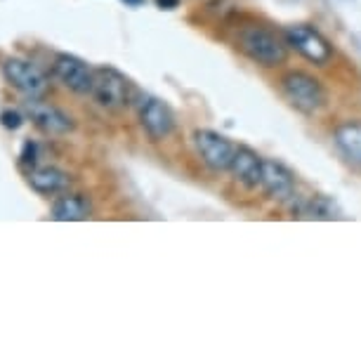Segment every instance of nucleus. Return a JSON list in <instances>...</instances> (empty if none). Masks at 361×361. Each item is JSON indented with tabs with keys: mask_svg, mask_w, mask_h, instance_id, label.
Instances as JSON below:
<instances>
[{
	"mask_svg": "<svg viewBox=\"0 0 361 361\" xmlns=\"http://www.w3.org/2000/svg\"><path fill=\"white\" fill-rule=\"evenodd\" d=\"M90 97L102 109L118 111V109L130 106L137 99V90L126 73H121L114 66H99V69H94V85Z\"/></svg>",
	"mask_w": 361,
	"mask_h": 361,
	"instance_id": "nucleus-2",
	"label": "nucleus"
},
{
	"mask_svg": "<svg viewBox=\"0 0 361 361\" xmlns=\"http://www.w3.org/2000/svg\"><path fill=\"white\" fill-rule=\"evenodd\" d=\"M24 121H26V114L24 111H19V109H3L0 111V126L5 128V130H19V128L24 126Z\"/></svg>",
	"mask_w": 361,
	"mask_h": 361,
	"instance_id": "nucleus-17",
	"label": "nucleus"
},
{
	"mask_svg": "<svg viewBox=\"0 0 361 361\" xmlns=\"http://www.w3.org/2000/svg\"><path fill=\"white\" fill-rule=\"evenodd\" d=\"M22 111L40 133L52 135V137L69 135L76 128V121H73L71 114H66L64 109L45 102L43 97H26L22 102Z\"/></svg>",
	"mask_w": 361,
	"mask_h": 361,
	"instance_id": "nucleus-5",
	"label": "nucleus"
},
{
	"mask_svg": "<svg viewBox=\"0 0 361 361\" xmlns=\"http://www.w3.org/2000/svg\"><path fill=\"white\" fill-rule=\"evenodd\" d=\"M336 147L345 154V159H350L352 163L361 166V123L352 121V123H343L336 128L333 133Z\"/></svg>",
	"mask_w": 361,
	"mask_h": 361,
	"instance_id": "nucleus-14",
	"label": "nucleus"
},
{
	"mask_svg": "<svg viewBox=\"0 0 361 361\" xmlns=\"http://www.w3.org/2000/svg\"><path fill=\"white\" fill-rule=\"evenodd\" d=\"M283 38L288 47H293L298 54H302L305 59H310V62H314L319 66L329 64V59L333 57V45L324 38L322 31H317L310 24L286 26Z\"/></svg>",
	"mask_w": 361,
	"mask_h": 361,
	"instance_id": "nucleus-8",
	"label": "nucleus"
},
{
	"mask_svg": "<svg viewBox=\"0 0 361 361\" xmlns=\"http://www.w3.org/2000/svg\"><path fill=\"white\" fill-rule=\"evenodd\" d=\"M123 3L128 5V8H142V5H145L147 0H123Z\"/></svg>",
	"mask_w": 361,
	"mask_h": 361,
	"instance_id": "nucleus-19",
	"label": "nucleus"
},
{
	"mask_svg": "<svg viewBox=\"0 0 361 361\" xmlns=\"http://www.w3.org/2000/svg\"><path fill=\"white\" fill-rule=\"evenodd\" d=\"M52 78L62 83L66 90L76 94H92L94 85V69L85 59L69 52H59L52 59Z\"/></svg>",
	"mask_w": 361,
	"mask_h": 361,
	"instance_id": "nucleus-6",
	"label": "nucleus"
},
{
	"mask_svg": "<svg viewBox=\"0 0 361 361\" xmlns=\"http://www.w3.org/2000/svg\"><path fill=\"white\" fill-rule=\"evenodd\" d=\"M5 83L15 87L17 92H22L24 97H45L50 90V78L45 76V71L36 66L29 59L22 57H8L0 64Z\"/></svg>",
	"mask_w": 361,
	"mask_h": 361,
	"instance_id": "nucleus-4",
	"label": "nucleus"
},
{
	"mask_svg": "<svg viewBox=\"0 0 361 361\" xmlns=\"http://www.w3.org/2000/svg\"><path fill=\"white\" fill-rule=\"evenodd\" d=\"M281 94L286 102L305 116H314L326 106V90L322 80L305 71H288L281 78Z\"/></svg>",
	"mask_w": 361,
	"mask_h": 361,
	"instance_id": "nucleus-3",
	"label": "nucleus"
},
{
	"mask_svg": "<svg viewBox=\"0 0 361 361\" xmlns=\"http://www.w3.org/2000/svg\"><path fill=\"white\" fill-rule=\"evenodd\" d=\"M302 213L310 217H317V220H336V217H340L338 206L331 199H326V196H314V199H310L302 206Z\"/></svg>",
	"mask_w": 361,
	"mask_h": 361,
	"instance_id": "nucleus-15",
	"label": "nucleus"
},
{
	"mask_svg": "<svg viewBox=\"0 0 361 361\" xmlns=\"http://www.w3.org/2000/svg\"><path fill=\"white\" fill-rule=\"evenodd\" d=\"M238 50H241L250 62L260 64V66H279L286 62L288 57V43L286 38L276 36L274 31L264 29V26H243L238 31Z\"/></svg>",
	"mask_w": 361,
	"mask_h": 361,
	"instance_id": "nucleus-1",
	"label": "nucleus"
},
{
	"mask_svg": "<svg viewBox=\"0 0 361 361\" xmlns=\"http://www.w3.org/2000/svg\"><path fill=\"white\" fill-rule=\"evenodd\" d=\"M92 215V203L85 194H59V199L52 203L50 217L57 222H80Z\"/></svg>",
	"mask_w": 361,
	"mask_h": 361,
	"instance_id": "nucleus-13",
	"label": "nucleus"
},
{
	"mask_svg": "<svg viewBox=\"0 0 361 361\" xmlns=\"http://www.w3.org/2000/svg\"><path fill=\"white\" fill-rule=\"evenodd\" d=\"M29 187L40 196H59L69 192L71 187V175L66 170L57 166H38L26 173Z\"/></svg>",
	"mask_w": 361,
	"mask_h": 361,
	"instance_id": "nucleus-11",
	"label": "nucleus"
},
{
	"mask_svg": "<svg viewBox=\"0 0 361 361\" xmlns=\"http://www.w3.org/2000/svg\"><path fill=\"white\" fill-rule=\"evenodd\" d=\"M38 161H40V145L36 140L26 137L22 145V152H19V166L26 170H33V168H38Z\"/></svg>",
	"mask_w": 361,
	"mask_h": 361,
	"instance_id": "nucleus-16",
	"label": "nucleus"
},
{
	"mask_svg": "<svg viewBox=\"0 0 361 361\" xmlns=\"http://www.w3.org/2000/svg\"><path fill=\"white\" fill-rule=\"evenodd\" d=\"M260 187L267 192L269 199H274L279 203H288L298 196L295 175H293L290 170L279 161H269V159L262 161Z\"/></svg>",
	"mask_w": 361,
	"mask_h": 361,
	"instance_id": "nucleus-10",
	"label": "nucleus"
},
{
	"mask_svg": "<svg viewBox=\"0 0 361 361\" xmlns=\"http://www.w3.org/2000/svg\"><path fill=\"white\" fill-rule=\"evenodd\" d=\"M262 161H264L262 156H257L253 149L236 147L229 173L234 175V180L238 185L255 189V187H260V180H262Z\"/></svg>",
	"mask_w": 361,
	"mask_h": 361,
	"instance_id": "nucleus-12",
	"label": "nucleus"
},
{
	"mask_svg": "<svg viewBox=\"0 0 361 361\" xmlns=\"http://www.w3.org/2000/svg\"><path fill=\"white\" fill-rule=\"evenodd\" d=\"M194 149H196V154H199V159L206 163L210 170H215V173L229 170L231 161H234V154H236L234 142L227 140L220 133L208 130V128L194 133Z\"/></svg>",
	"mask_w": 361,
	"mask_h": 361,
	"instance_id": "nucleus-9",
	"label": "nucleus"
},
{
	"mask_svg": "<svg viewBox=\"0 0 361 361\" xmlns=\"http://www.w3.org/2000/svg\"><path fill=\"white\" fill-rule=\"evenodd\" d=\"M137 116L142 130L149 135V140L163 142L175 130V114L166 102L154 94H137Z\"/></svg>",
	"mask_w": 361,
	"mask_h": 361,
	"instance_id": "nucleus-7",
	"label": "nucleus"
},
{
	"mask_svg": "<svg viewBox=\"0 0 361 361\" xmlns=\"http://www.w3.org/2000/svg\"><path fill=\"white\" fill-rule=\"evenodd\" d=\"M159 10H175L180 8V0H154Z\"/></svg>",
	"mask_w": 361,
	"mask_h": 361,
	"instance_id": "nucleus-18",
	"label": "nucleus"
}]
</instances>
